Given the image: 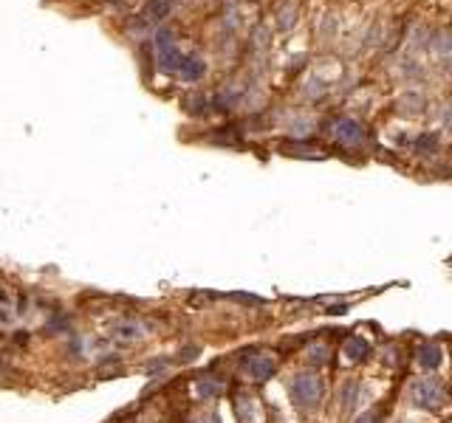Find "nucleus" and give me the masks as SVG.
Here are the masks:
<instances>
[{"mask_svg": "<svg viewBox=\"0 0 452 423\" xmlns=\"http://www.w3.org/2000/svg\"><path fill=\"white\" fill-rule=\"evenodd\" d=\"M410 401L418 409H441L447 404V390L438 378H418L410 387Z\"/></svg>", "mask_w": 452, "mask_h": 423, "instance_id": "1", "label": "nucleus"}, {"mask_svg": "<svg viewBox=\"0 0 452 423\" xmlns=\"http://www.w3.org/2000/svg\"><path fill=\"white\" fill-rule=\"evenodd\" d=\"M322 392H325V384L317 372H302L292 381V401L300 407V409H314L319 407L322 401Z\"/></svg>", "mask_w": 452, "mask_h": 423, "instance_id": "2", "label": "nucleus"}, {"mask_svg": "<svg viewBox=\"0 0 452 423\" xmlns=\"http://www.w3.org/2000/svg\"><path fill=\"white\" fill-rule=\"evenodd\" d=\"M243 367H246V372H249L255 381H266V378L274 375V358L266 355V352H252V355H246V358H243Z\"/></svg>", "mask_w": 452, "mask_h": 423, "instance_id": "3", "label": "nucleus"}, {"mask_svg": "<svg viewBox=\"0 0 452 423\" xmlns=\"http://www.w3.org/2000/svg\"><path fill=\"white\" fill-rule=\"evenodd\" d=\"M334 136H337V141L354 147V144H359V141L365 139V130H362V125L354 122V119H339V122L334 125Z\"/></svg>", "mask_w": 452, "mask_h": 423, "instance_id": "4", "label": "nucleus"}, {"mask_svg": "<svg viewBox=\"0 0 452 423\" xmlns=\"http://www.w3.org/2000/svg\"><path fill=\"white\" fill-rule=\"evenodd\" d=\"M142 336H145V328L139 322H133V319L130 322H119V325L111 328V339L113 342H128L130 345V342H139Z\"/></svg>", "mask_w": 452, "mask_h": 423, "instance_id": "5", "label": "nucleus"}, {"mask_svg": "<svg viewBox=\"0 0 452 423\" xmlns=\"http://www.w3.org/2000/svg\"><path fill=\"white\" fill-rule=\"evenodd\" d=\"M342 352H345L351 361H359V358H365V355L371 352V345H368L362 336H348L345 345H342Z\"/></svg>", "mask_w": 452, "mask_h": 423, "instance_id": "6", "label": "nucleus"}, {"mask_svg": "<svg viewBox=\"0 0 452 423\" xmlns=\"http://www.w3.org/2000/svg\"><path fill=\"white\" fill-rule=\"evenodd\" d=\"M178 73H181L184 82H195V79L204 76V63H201L198 57H190V60H184V63L178 66Z\"/></svg>", "mask_w": 452, "mask_h": 423, "instance_id": "7", "label": "nucleus"}, {"mask_svg": "<svg viewBox=\"0 0 452 423\" xmlns=\"http://www.w3.org/2000/svg\"><path fill=\"white\" fill-rule=\"evenodd\" d=\"M418 364H421L424 370H436V367L441 364V348H438V345H424V348L418 350Z\"/></svg>", "mask_w": 452, "mask_h": 423, "instance_id": "8", "label": "nucleus"}, {"mask_svg": "<svg viewBox=\"0 0 452 423\" xmlns=\"http://www.w3.org/2000/svg\"><path fill=\"white\" fill-rule=\"evenodd\" d=\"M356 398H359V384L356 381H348L342 390H339V401H342V409L348 412V409H354V404H356Z\"/></svg>", "mask_w": 452, "mask_h": 423, "instance_id": "9", "label": "nucleus"}, {"mask_svg": "<svg viewBox=\"0 0 452 423\" xmlns=\"http://www.w3.org/2000/svg\"><path fill=\"white\" fill-rule=\"evenodd\" d=\"M305 361H308V364H317V367H322V364L328 361V348H325V345H314V348H308V352H305Z\"/></svg>", "mask_w": 452, "mask_h": 423, "instance_id": "10", "label": "nucleus"}, {"mask_svg": "<svg viewBox=\"0 0 452 423\" xmlns=\"http://www.w3.org/2000/svg\"><path fill=\"white\" fill-rule=\"evenodd\" d=\"M195 390H198V395H204V398H215V395L221 392V384H215L212 378H201Z\"/></svg>", "mask_w": 452, "mask_h": 423, "instance_id": "11", "label": "nucleus"}, {"mask_svg": "<svg viewBox=\"0 0 452 423\" xmlns=\"http://www.w3.org/2000/svg\"><path fill=\"white\" fill-rule=\"evenodd\" d=\"M167 9H170V6H167L164 0H150L148 14H150V17H164V14H167Z\"/></svg>", "mask_w": 452, "mask_h": 423, "instance_id": "12", "label": "nucleus"}, {"mask_svg": "<svg viewBox=\"0 0 452 423\" xmlns=\"http://www.w3.org/2000/svg\"><path fill=\"white\" fill-rule=\"evenodd\" d=\"M195 423H221V418H218L215 412H210V415H201V418H198Z\"/></svg>", "mask_w": 452, "mask_h": 423, "instance_id": "13", "label": "nucleus"}, {"mask_svg": "<svg viewBox=\"0 0 452 423\" xmlns=\"http://www.w3.org/2000/svg\"><path fill=\"white\" fill-rule=\"evenodd\" d=\"M356 423H379V415H374V412H371V415H362Z\"/></svg>", "mask_w": 452, "mask_h": 423, "instance_id": "14", "label": "nucleus"}, {"mask_svg": "<svg viewBox=\"0 0 452 423\" xmlns=\"http://www.w3.org/2000/svg\"><path fill=\"white\" fill-rule=\"evenodd\" d=\"M0 302H6V291L3 288H0Z\"/></svg>", "mask_w": 452, "mask_h": 423, "instance_id": "15", "label": "nucleus"}]
</instances>
